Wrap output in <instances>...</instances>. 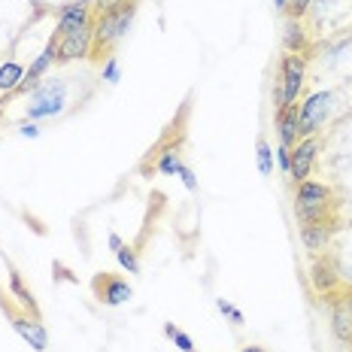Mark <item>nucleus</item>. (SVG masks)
<instances>
[{"instance_id":"nucleus-1","label":"nucleus","mask_w":352,"mask_h":352,"mask_svg":"<svg viewBox=\"0 0 352 352\" xmlns=\"http://www.w3.org/2000/svg\"><path fill=\"white\" fill-rule=\"evenodd\" d=\"M137 10H140V0H128V3H119L107 12H94V43H91L94 64H104L116 52V46L124 40L131 21H134Z\"/></svg>"},{"instance_id":"nucleus-2","label":"nucleus","mask_w":352,"mask_h":352,"mask_svg":"<svg viewBox=\"0 0 352 352\" xmlns=\"http://www.w3.org/2000/svg\"><path fill=\"white\" fill-rule=\"evenodd\" d=\"M0 310L6 313V319H10V325H12V331H16L21 340L28 343L34 352H46L49 346V334H46V328H43V319H34V316H28L21 307L12 304V295H6L3 289H0Z\"/></svg>"},{"instance_id":"nucleus-3","label":"nucleus","mask_w":352,"mask_h":352,"mask_svg":"<svg viewBox=\"0 0 352 352\" xmlns=\"http://www.w3.org/2000/svg\"><path fill=\"white\" fill-rule=\"evenodd\" d=\"M334 94L331 91H313L298 104V140L304 137H316L325 122L331 119Z\"/></svg>"},{"instance_id":"nucleus-4","label":"nucleus","mask_w":352,"mask_h":352,"mask_svg":"<svg viewBox=\"0 0 352 352\" xmlns=\"http://www.w3.org/2000/svg\"><path fill=\"white\" fill-rule=\"evenodd\" d=\"M67 100V82L58 76H46L40 85L31 91V107H28V119H52L64 109Z\"/></svg>"},{"instance_id":"nucleus-5","label":"nucleus","mask_w":352,"mask_h":352,"mask_svg":"<svg viewBox=\"0 0 352 352\" xmlns=\"http://www.w3.org/2000/svg\"><path fill=\"white\" fill-rule=\"evenodd\" d=\"M276 82L283 88V107L298 104L300 91H304V82H307V58L285 52L280 58V79H276Z\"/></svg>"},{"instance_id":"nucleus-6","label":"nucleus","mask_w":352,"mask_h":352,"mask_svg":"<svg viewBox=\"0 0 352 352\" xmlns=\"http://www.w3.org/2000/svg\"><path fill=\"white\" fill-rule=\"evenodd\" d=\"M91 292L104 307H122L134 298L131 283L119 274H107V270H100V274L91 276Z\"/></svg>"},{"instance_id":"nucleus-7","label":"nucleus","mask_w":352,"mask_h":352,"mask_svg":"<svg viewBox=\"0 0 352 352\" xmlns=\"http://www.w3.org/2000/svg\"><path fill=\"white\" fill-rule=\"evenodd\" d=\"M91 43H94V21L79 31H73L67 36H58V55H55V67H64L70 61H82L91 58Z\"/></svg>"},{"instance_id":"nucleus-8","label":"nucleus","mask_w":352,"mask_h":352,"mask_svg":"<svg viewBox=\"0 0 352 352\" xmlns=\"http://www.w3.org/2000/svg\"><path fill=\"white\" fill-rule=\"evenodd\" d=\"M319 149H322L319 137H304V140H298L292 146V167H289L292 182L310 179L313 167H316V158H319Z\"/></svg>"},{"instance_id":"nucleus-9","label":"nucleus","mask_w":352,"mask_h":352,"mask_svg":"<svg viewBox=\"0 0 352 352\" xmlns=\"http://www.w3.org/2000/svg\"><path fill=\"white\" fill-rule=\"evenodd\" d=\"M310 283H313V289H316L319 295H334V292L340 289V270H337V261L331 258V255H325V252L313 255Z\"/></svg>"},{"instance_id":"nucleus-10","label":"nucleus","mask_w":352,"mask_h":352,"mask_svg":"<svg viewBox=\"0 0 352 352\" xmlns=\"http://www.w3.org/2000/svg\"><path fill=\"white\" fill-rule=\"evenodd\" d=\"M94 21V10L88 0H79V3H67L61 6V12H58V21H55V36H67L73 31H79V28L91 25Z\"/></svg>"},{"instance_id":"nucleus-11","label":"nucleus","mask_w":352,"mask_h":352,"mask_svg":"<svg viewBox=\"0 0 352 352\" xmlns=\"http://www.w3.org/2000/svg\"><path fill=\"white\" fill-rule=\"evenodd\" d=\"M331 300V331L343 346L352 349V310L346 304V295H325Z\"/></svg>"},{"instance_id":"nucleus-12","label":"nucleus","mask_w":352,"mask_h":352,"mask_svg":"<svg viewBox=\"0 0 352 352\" xmlns=\"http://www.w3.org/2000/svg\"><path fill=\"white\" fill-rule=\"evenodd\" d=\"M298 225H340L337 204H298L295 201Z\"/></svg>"},{"instance_id":"nucleus-13","label":"nucleus","mask_w":352,"mask_h":352,"mask_svg":"<svg viewBox=\"0 0 352 352\" xmlns=\"http://www.w3.org/2000/svg\"><path fill=\"white\" fill-rule=\"evenodd\" d=\"M283 49L289 55L307 58V52H310V34H307L304 19H292V16L283 19Z\"/></svg>"},{"instance_id":"nucleus-14","label":"nucleus","mask_w":352,"mask_h":352,"mask_svg":"<svg viewBox=\"0 0 352 352\" xmlns=\"http://www.w3.org/2000/svg\"><path fill=\"white\" fill-rule=\"evenodd\" d=\"M340 225H300V243H304L307 252L319 255L331 246V237L337 234Z\"/></svg>"},{"instance_id":"nucleus-15","label":"nucleus","mask_w":352,"mask_h":352,"mask_svg":"<svg viewBox=\"0 0 352 352\" xmlns=\"http://www.w3.org/2000/svg\"><path fill=\"white\" fill-rule=\"evenodd\" d=\"M295 201L298 204H337V195L328 182L304 179V182H295Z\"/></svg>"},{"instance_id":"nucleus-16","label":"nucleus","mask_w":352,"mask_h":352,"mask_svg":"<svg viewBox=\"0 0 352 352\" xmlns=\"http://www.w3.org/2000/svg\"><path fill=\"white\" fill-rule=\"evenodd\" d=\"M25 70L16 58H10V61L0 64V100L3 104H10V98H16V88L21 85V79H25Z\"/></svg>"},{"instance_id":"nucleus-17","label":"nucleus","mask_w":352,"mask_h":352,"mask_svg":"<svg viewBox=\"0 0 352 352\" xmlns=\"http://www.w3.org/2000/svg\"><path fill=\"white\" fill-rule=\"evenodd\" d=\"M10 295L19 300V307L28 313V316L43 319L40 307H36V300H34V295H31V289H28V285L21 283V274H19V270H10Z\"/></svg>"},{"instance_id":"nucleus-18","label":"nucleus","mask_w":352,"mask_h":352,"mask_svg":"<svg viewBox=\"0 0 352 352\" xmlns=\"http://www.w3.org/2000/svg\"><path fill=\"white\" fill-rule=\"evenodd\" d=\"M276 134H280V143L289 146V149L298 143V104L276 113Z\"/></svg>"},{"instance_id":"nucleus-19","label":"nucleus","mask_w":352,"mask_h":352,"mask_svg":"<svg viewBox=\"0 0 352 352\" xmlns=\"http://www.w3.org/2000/svg\"><path fill=\"white\" fill-rule=\"evenodd\" d=\"M255 158H258L261 176H270V173H274V149H270L267 137H258V143H255Z\"/></svg>"},{"instance_id":"nucleus-20","label":"nucleus","mask_w":352,"mask_h":352,"mask_svg":"<svg viewBox=\"0 0 352 352\" xmlns=\"http://www.w3.org/2000/svg\"><path fill=\"white\" fill-rule=\"evenodd\" d=\"M164 334L170 337V340H173V346L179 349V352H197L195 340H192V337H188L186 331H182V328H176L173 322H164Z\"/></svg>"},{"instance_id":"nucleus-21","label":"nucleus","mask_w":352,"mask_h":352,"mask_svg":"<svg viewBox=\"0 0 352 352\" xmlns=\"http://www.w3.org/2000/svg\"><path fill=\"white\" fill-rule=\"evenodd\" d=\"M116 258L128 274H140V258H137V249L134 246H122L119 252H116Z\"/></svg>"},{"instance_id":"nucleus-22","label":"nucleus","mask_w":352,"mask_h":352,"mask_svg":"<svg viewBox=\"0 0 352 352\" xmlns=\"http://www.w3.org/2000/svg\"><path fill=\"white\" fill-rule=\"evenodd\" d=\"M216 307H219V313H225V316L234 322V325H243V313H240L234 304H228L225 298H216Z\"/></svg>"},{"instance_id":"nucleus-23","label":"nucleus","mask_w":352,"mask_h":352,"mask_svg":"<svg viewBox=\"0 0 352 352\" xmlns=\"http://www.w3.org/2000/svg\"><path fill=\"white\" fill-rule=\"evenodd\" d=\"M100 67H104V79H107L109 85H116V82H119V58H116V55H109L107 61L100 64Z\"/></svg>"},{"instance_id":"nucleus-24","label":"nucleus","mask_w":352,"mask_h":352,"mask_svg":"<svg viewBox=\"0 0 352 352\" xmlns=\"http://www.w3.org/2000/svg\"><path fill=\"white\" fill-rule=\"evenodd\" d=\"M310 10H313V0H289V16L292 19H307Z\"/></svg>"},{"instance_id":"nucleus-25","label":"nucleus","mask_w":352,"mask_h":352,"mask_svg":"<svg viewBox=\"0 0 352 352\" xmlns=\"http://www.w3.org/2000/svg\"><path fill=\"white\" fill-rule=\"evenodd\" d=\"M176 176L182 179V186H186L188 192H197V179H195V173H192V167H188V164H179V167H176Z\"/></svg>"},{"instance_id":"nucleus-26","label":"nucleus","mask_w":352,"mask_h":352,"mask_svg":"<svg viewBox=\"0 0 352 352\" xmlns=\"http://www.w3.org/2000/svg\"><path fill=\"white\" fill-rule=\"evenodd\" d=\"M276 161H280V170L285 173V176H289V167H292V149H289V146H276Z\"/></svg>"},{"instance_id":"nucleus-27","label":"nucleus","mask_w":352,"mask_h":352,"mask_svg":"<svg viewBox=\"0 0 352 352\" xmlns=\"http://www.w3.org/2000/svg\"><path fill=\"white\" fill-rule=\"evenodd\" d=\"M119 3H128V0H94L91 10L94 12H107V10H113V6H119Z\"/></svg>"},{"instance_id":"nucleus-28","label":"nucleus","mask_w":352,"mask_h":352,"mask_svg":"<svg viewBox=\"0 0 352 352\" xmlns=\"http://www.w3.org/2000/svg\"><path fill=\"white\" fill-rule=\"evenodd\" d=\"M19 134H21V137H40V128H36L34 122H25V124L19 128Z\"/></svg>"},{"instance_id":"nucleus-29","label":"nucleus","mask_w":352,"mask_h":352,"mask_svg":"<svg viewBox=\"0 0 352 352\" xmlns=\"http://www.w3.org/2000/svg\"><path fill=\"white\" fill-rule=\"evenodd\" d=\"M122 246H124V243H122V237H119V234L113 231V234H109V249H113V252H119Z\"/></svg>"},{"instance_id":"nucleus-30","label":"nucleus","mask_w":352,"mask_h":352,"mask_svg":"<svg viewBox=\"0 0 352 352\" xmlns=\"http://www.w3.org/2000/svg\"><path fill=\"white\" fill-rule=\"evenodd\" d=\"M274 10L283 12V16H289V0H274Z\"/></svg>"},{"instance_id":"nucleus-31","label":"nucleus","mask_w":352,"mask_h":352,"mask_svg":"<svg viewBox=\"0 0 352 352\" xmlns=\"http://www.w3.org/2000/svg\"><path fill=\"white\" fill-rule=\"evenodd\" d=\"M240 352H267V349H264V346H258V343H246V346L240 349Z\"/></svg>"},{"instance_id":"nucleus-32","label":"nucleus","mask_w":352,"mask_h":352,"mask_svg":"<svg viewBox=\"0 0 352 352\" xmlns=\"http://www.w3.org/2000/svg\"><path fill=\"white\" fill-rule=\"evenodd\" d=\"M346 304H349V310H352V289L346 292Z\"/></svg>"},{"instance_id":"nucleus-33","label":"nucleus","mask_w":352,"mask_h":352,"mask_svg":"<svg viewBox=\"0 0 352 352\" xmlns=\"http://www.w3.org/2000/svg\"><path fill=\"white\" fill-rule=\"evenodd\" d=\"M0 107H3V100H0Z\"/></svg>"}]
</instances>
